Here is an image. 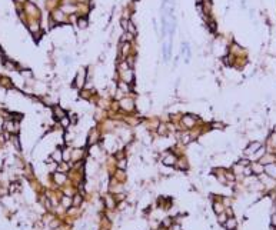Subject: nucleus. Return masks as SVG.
<instances>
[{"instance_id":"2eb2a0df","label":"nucleus","mask_w":276,"mask_h":230,"mask_svg":"<svg viewBox=\"0 0 276 230\" xmlns=\"http://www.w3.org/2000/svg\"><path fill=\"white\" fill-rule=\"evenodd\" d=\"M79 26H80L82 29H84L86 26H87V22H86L84 19H80V20H79Z\"/></svg>"},{"instance_id":"0eeeda50","label":"nucleus","mask_w":276,"mask_h":230,"mask_svg":"<svg viewBox=\"0 0 276 230\" xmlns=\"http://www.w3.org/2000/svg\"><path fill=\"white\" fill-rule=\"evenodd\" d=\"M182 120H183V123H185L187 127H192L193 124H195V120L192 119V116H185Z\"/></svg>"},{"instance_id":"aec40b11","label":"nucleus","mask_w":276,"mask_h":230,"mask_svg":"<svg viewBox=\"0 0 276 230\" xmlns=\"http://www.w3.org/2000/svg\"><path fill=\"white\" fill-rule=\"evenodd\" d=\"M173 229H175V230H180V227H179V226H175Z\"/></svg>"},{"instance_id":"6ab92c4d","label":"nucleus","mask_w":276,"mask_h":230,"mask_svg":"<svg viewBox=\"0 0 276 230\" xmlns=\"http://www.w3.org/2000/svg\"><path fill=\"white\" fill-rule=\"evenodd\" d=\"M272 225L276 226V213L273 214V216H272Z\"/></svg>"},{"instance_id":"6e6552de","label":"nucleus","mask_w":276,"mask_h":230,"mask_svg":"<svg viewBox=\"0 0 276 230\" xmlns=\"http://www.w3.org/2000/svg\"><path fill=\"white\" fill-rule=\"evenodd\" d=\"M106 207H109V209H113L115 207V199L113 197H108L106 199Z\"/></svg>"},{"instance_id":"9d476101","label":"nucleus","mask_w":276,"mask_h":230,"mask_svg":"<svg viewBox=\"0 0 276 230\" xmlns=\"http://www.w3.org/2000/svg\"><path fill=\"white\" fill-rule=\"evenodd\" d=\"M213 209H215V211L218 213V214H220V213H223V207H222V204H220V203H216Z\"/></svg>"},{"instance_id":"4468645a","label":"nucleus","mask_w":276,"mask_h":230,"mask_svg":"<svg viewBox=\"0 0 276 230\" xmlns=\"http://www.w3.org/2000/svg\"><path fill=\"white\" fill-rule=\"evenodd\" d=\"M157 133H159V134H165V133H166V126H165V124H160Z\"/></svg>"},{"instance_id":"423d86ee","label":"nucleus","mask_w":276,"mask_h":230,"mask_svg":"<svg viewBox=\"0 0 276 230\" xmlns=\"http://www.w3.org/2000/svg\"><path fill=\"white\" fill-rule=\"evenodd\" d=\"M53 110H55V116H56L57 119H63V117H66V112L65 110H63V109H60L59 107V106H55V109H53Z\"/></svg>"},{"instance_id":"f3484780","label":"nucleus","mask_w":276,"mask_h":230,"mask_svg":"<svg viewBox=\"0 0 276 230\" xmlns=\"http://www.w3.org/2000/svg\"><path fill=\"white\" fill-rule=\"evenodd\" d=\"M119 167H120V169H125V167H126V160L125 159L119 160Z\"/></svg>"},{"instance_id":"a211bd4d","label":"nucleus","mask_w":276,"mask_h":230,"mask_svg":"<svg viewBox=\"0 0 276 230\" xmlns=\"http://www.w3.org/2000/svg\"><path fill=\"white\" fill-rule=\"evenodd\" d=\"M170 225H172V220H170V219H165V220H163V226H165V227H169Z\"/></svg>"},{"instance_id":"20e7f679","label":"nucleus","mask_w":276,"mask_h":230,"mask_svg":"<svg viewBox=\"0 0 276 230\" xmlns=\"http://www.w3.org/2000/svg\"><path fill=\"white\" fill-rule=\"evenodd\" d=\"M162 162H163L165 166H173L175 162H178V160H176V156H175V155H172V153H168V155L163 157V160H162Z\"/></svg>"},{"instance_id":"f8f14e48","label":"nucleus","mask_w":276,"mask_h":230,"mask_svg":"<svg viewBox=\"0 0 276 230\" xmlns=\"http://www.w3.org/2000/svg\"><path fill=\"white\" fill-rule=\"evenodd\" d=\"M226 220H228V217H226V214H225V213H220V214H219V221L222 223V225H225V223H226Z\"/></svg>"},{"instance_id":"ddd939ff","label":"nucleus","mask_w":276,"mask_h":230,"mask_svg":"<svg viewBox=\"0 0 276 230\" xmlns=\"http://www.w3.org/2000/svg\"><path fill=\"white\" fill-rule=\"evenodd\" d=\"M127 30H129L130 33H136V27L133 26V23H132V22H129V24H127Z\"/></svg>"},{"instance_id":"dca6fc26","label":"nucleus","mask_w":276,"mask_h":230,"mask_svg":"<svg viewBox=\"0 0 276 230\" xmlns=\"http://www.w3.org/2000/svg\"><path fill=\"white\" fill-rule=\"evenodd\" d=\"M62 124H63L65 127H67L69 124H70V122H69V119H67V117H63V119H62Z\"/></svg>"},{"instance_id":"9b49d317","label":"nucleus","mask_w":276,"mask_h":230,"mask_svg":"<svg viewBox=\"0 0 276 230\" xmlns=\"http://www.w3.org/2000/svg\"><path fill=\"white\" fill-rule=\"evenodd\" d=\"M80 203H82V196H79V194H76L75 199H73V204L75 206H79Z\"/></svg>"},{"instance_id":"f257e3e1","label":"nucleus","mask_w":276,"mask_h":230,"mask_svg":"<svg viewBox=\"0 0 276 230\" xmlns=\"http://www.w3.org/2000/svg\"><path fill=\"white\" fill-rule=\"evenodd\" d=\"M260 147H262V145H260L259 141H250V143L248 145V147H246V150H245V155L246 156L255 155L257 150H260Z\"/></svg>"},{"instance_id":"1a4fd4ad","label":"nucleus","mask_w":276,"mask_h":230,"mask_svg":"<svg viewBox=\"0 0 276 230\" xmlns=\"http://www.w3.org/2000/svg\"><path fill=\"white\" fill-rule=\"evenodd\" d=\"M62 203H63V206H66V207H69L73 203V200L72 199H69V197H63V200H62Z\"/></svg>"},{"instance_id":"f03ea898","label":"nucleus","mask_w":276,"mask_h":230,"mask_svg":"<svg viewBox=\"0 0 276 230\" xmlns=\"http://www.w3.org/2000/svg\"><path fill=\"white\" fill-rule=\"evenodd\" d=\"M250 169H252V173L257 174V176H260L262 173H265V166H263L260 162H259V163H252L250 164Z\"/></svg>"},{"instance_id":"7ed1b4c3","label":"nucleus","mask_w":276,"mask_h":230,"mask_svg":"<svg viewBox=\"0 0 276 230\" xmlns=\"http://www.w3.org/2000/svg\"><path fill=\"white\" fill-rule=\"evenodd\" d=\"M265 173L271 176L272 179H276V163H271L265 166Z\"/></svg>"},{"instance_id":"39448f33","label":"nucleus","mask_w":276,"mask_h":230,"mask_svg":"<svg viewBox=\"0 0 276 230\" xmlns=\"http://www.w3.org/2000/svg\"><path fill=\"white\" fill-rule=\"evenodd\" d=\"M236 226H238V221L235 220V217H229L225 223V227L228 230H235L236 229Z\"/></svg>"}]
</instances>
